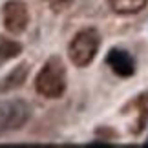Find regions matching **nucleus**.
<instances>
[{"instance_id":"0eeeda50","label":"nucleus","mask_w":148,"mask_h":148,"mask_svg":"<svg viewBox=\"0 0 148 148\" xmlns=\"http://www.w3.org/2000/svg\"><path fill=\"white\" fill-rule=\"evenodd\" d=\"M27 77V68L26 66H16L9 75H5L2 81H0V92H11L15 88H20L22 82L26 81Z\"/></svg>"},{"instance_id":"f03ea898","label":"nucleus","mask_w":148,"mask_h":148,"mask_svg":"<svg viewBox=\"0 0 148 148\" xmlns=\"http://www.w3.org/2000/svg\"><path fill=\"white\" fill-rule=\"evenodd\" d=\"M99 44H101V38H99V33L95 29L88 27V29L79 31L73 37V40L70 42V48H68L71 62L79 68L88 66L95 59V55H97Z\"/></svg>"},{"instance_id":"9d476101","label":"nucleus","mask_w":148,"mask_h":148,"mask_svg":"<svg viewBox=\"0 0 148 148\" xmlns=\"http://www.w3.org/2000/svg\"><path fill=\"white\" fill-rule=\"evenodd\" d=\"M146 145H148V141H146Z\"/></svg>"},{"instance_id":"6e6552de","label":"nucleus","mask_w":148,"mask_h":148,"mask_svg":"<svg viewBox=\"0 0 148 148\" xmlns=\"http://www.w3.org/2000/svg\"><path fill=\"white\" fill-rule=\"evenodd\" d=\"M22 51V46L13 38H0V64L8 62L9 59H15Z\"/></svg>"},{"instance_id":"7ed1b4c3","label":"nucleus","mask_w":148,"mask_h":148,"mask_svg":"<svg viewBox=\"0 0 148 148\" xmlns=\"http://www.w3.org/2000/svg\"><path fill=\"white\" fill-rule=\"evenodd\" d=\"M31 110L24 101H8L0 104V134L15 132L29 121Z\"/></svg>"},{"instance_id":"1a4fd4ad","label":"nucleus","mask_w":148,"mask_h":148,"mask_svg":"<svg viewBox=\"0 0 148 148\" xmlns=\"http://www.w3.org/2000/svg\"><path fill=\"white\" fill-rule=\"evenodd\" d=\"M46 2L55 11H62V9H68V8H70V5L73 4V0H46Z\"/></svg>"},{"instance_id":"423d86ee","label":"nucleus","mask_w":148,"mask_h":148,"mask_svg":"<svg viewBox=\"0 0 148 148\" xmlns=\"http://www.w3.org/2000/svg\"><path fill=\"white\" fill-rule=\"evenodd\" d=\"M108 4L119 15H135L146 8L148 0H108Z\"/></svg>"},{"instance_id":"20e7f679","label":"nucleus","mask_w":148,"mask_h":148,"mask_svg":"<svg viewBox=\"0 0 148 148\" xmlns=\"http://www.w3.org/2000/svg\"><path fill=\"white\" fill-rule=\"evenodd\" d=\"M2 18H4L5 29L9 33H13V35H18V33H22L27 27L29 13H27V8L24 2H20V0H9L4 5Z\"/></svg>"},{"instance_id":"f257e3e1","label":"nucleus","mask_w":148,"mask_h":148,"mask_svg":"<svg viewBox=\"0 0 148 148\" xmlns=\"http://www.w3.org/2000/svg\"><path fill=\"white\" fill-rule=\"evenodd\" d=\"M35 90L46 99H59L66 92V70L60 59L51 57L35 77Z\"/></svg>"},{"instance_id":"39448f33","label":"nucleus","mask_w":148,"mask_h":148,"mask_svg":"<svg viewBox=\"0 0 148 148\" xmlns=\"http://www.w3.org/2000/svg\"><path fill=\"white\" fill-rule=\"evenodd\" d=\"M106 64L110 66L119 77H130V75H134V71H135V62L132 59V55L124 49H119V48L112 49L110 53L106 55Z\"/></svg>"}]
</instances>
